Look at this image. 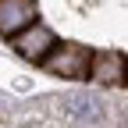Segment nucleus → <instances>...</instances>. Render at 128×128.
<instances>
[{
	"label": "nucleus",
	"mask_w": 128,
	"mask_h": 128,
	"mask_svg": "<svg viewBox=\"0 0 128 128\" xmlns=\"http://www.w3.org/2000/svg\"><path fill=\"white\" fill-rule=\"evenodd\" d=\"M11 43H14V50H18L25 60H46V57L57 50V36H54L46 25H28V28L18 32Z\"/></svg>",
	"instance_id": "obj_2"
},
{
	"label": "nucleus",
	"mask_w": 128,
	"mask_h": 128,
	"mask_svg": "<svg viewBox=\"0 0 128 128\" xmlns=\"http://www.w3.org/2000/svg\"><path fill=\"white\" fill-rule=\"evenodd\" d=\"M124 78H128V60H124Z\"/></svg>",
	"instance_id": "obj_6"
},
{
	"label": "nucleus",
	"mask_w": 128,
	"mask_h": 128,
	"mask_svg": "<svg viewBox=\"0 0 128 128\" xmlns=\"http://www.w3.org/2000/svg\"><path fill=\"white\" fill-rule=\"evenodd\" d=\"M68 114L82 118V121H96L103 110H100V103H96L92 96H86V100H71V103H68Z\"/></svg>",
	"instance_id": "obj_5"
},
{
	"label": "nucleus",
	"mask_w": 128,
	"mask_h": 128,
	"mask_svg": "<svg viewBox=\"0 0 128 128\" xmlns=\"http://www.w3.org/2000/svg\"><path fill=\"white\" fill-rule=\"evenodd\" d=\"M43 68L57 78H89L92 75V54L78 43H57V50L43 60Z\"/></svg>",
	"instance_id": "obj_1"
},
{
	"label": "nucleus",
	"mask_w": 128,
	"mask_h": 128,
	"mask_svg": "<svg viewBox=\"0 0 128 128\" xmlns=\"http://www.w3.org/2000/svg\"><path fill=\"white\" fill-rule=\"evenodd\" d=\"M36 25V0H0V36H18Z\"/></svg>",
	"instance_id": "obj_3"
},
{
	"label": "nucleus",
	"mask_w": 128,
	"mask_h": 128,
	"mask_svg": "<svg viewBox=\"0 0 128 128\" xmlns=\"http://www.w3.org/2000/svg\"><path fill=\"white\" fill-rule=\"evenodd\" d=\"M124 60L118 50H96L92 54V78L96 82H103V86H114L124 78Z\"/></svg>",
	"instance_id": "obj_4"
}]
</instances>
